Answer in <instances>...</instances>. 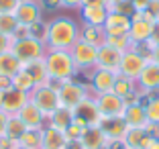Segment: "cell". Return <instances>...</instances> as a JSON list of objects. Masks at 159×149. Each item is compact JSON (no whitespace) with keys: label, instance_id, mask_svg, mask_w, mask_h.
I'll list each match as a JSON object with an SVG mask.
<instances>
[{"label":"cell","instance_id":"cell-33","mask_svg":"<svg viewBox=\"0 0 159 149\" xmlns=\"http://www.w3.org/2000/svg\"><path fill=\"white\" fill-rule=\"evenodd\" d=\"M104 45H110L114 47V49H118V51H129V49H135V45H133L131 37L129 35H122V37H106L104 39Z\"/></svg>","mask_w":159,"mask_h":149},{"label":"cell","instance_id":"cell-44","mask_svg":"<svg viewBox=\"0 0 159 149\" xmlns=\"http://www.w3.org/2000/svg\"><path fill=\"white\" fill-rule=\"evenodd\" d=\"M12 88V78H6V76H0V90L4 92V90Z\"/></svg>","mask_w":159,"mask_h":149},{"label":"cell","instance_id":"cell-18","mask_svg":"<svg viewBox=\"0 0 159 149\" xmlns=\"http://www.w3.org/2000/svg\"><path fill=\"white\" fill-rule=\"evenodd\" d=\"M19 119L25 123L27 129H33V131H41L43 127L47 125V117L31 102V100H29V102L23 106V110L19 112Z\"/></svg>","mask_w":159,"mask_h":149},{"label":"cell","instance_id":"cell-21","mask_svg":"<svg viewBox=\"0 0 159 149\" xmlns=\"http://www.w3.org/2000/svg\"><path fill=\"white\" fill-rule=\"evenodd\" d=\"M100 129H102V133L106 135L108 143H120L125 133H126V125H125V121H122V117L120 119H102Z\"/></svg>","mask_w":159,"mask_h":149},{"label":"cell","instance_id":"cell-40","mask_svg":"<svg viewBox=\"0 0 159 149\" xmlns=\"http://www.w3.org/2000/svg\"><path fill=\"white\" fill-rule=\"evenodd\" d=\"M145 131H147V133H149V137H151V139L159 141V125H153V123H147Z\"/></svg>","mask_w":159,"mask_h":149},{"label":"cell","instance_id":"cell-2","mask_svg":"<svg viewBox=\"0 0 159 149\" xmlns=\"http://www.w3.org/2000/svg\"><path fill=\"white\" fill-rule=\"evenodd\" d=\"M43 61H45L49 82L55 84V86L74 80L75 74H78V70H75L74 59H71L70 51H63V49H47Z\"/></svg>","mask_w":159,"mask_h":149},{"label":"cell","instance_id":"cell-19","mask_svg":"<svg viewBox=\"0 0 159 149\" xmlns=\"http://www.w3.org/2000/svg\"><path fill=\"white\" fill-rule=\"evenodd\" d=\"M122 59V51L114 49L110 45H100L98 47V61H96V68H102V70H110L118 74V65Z\"/></svg>","mask_w":159,"mask_h":149},{"label":"cell","instance_id":"cell-32","mask_svg":"<svg viewBox=\"0 0 159 149\" xmlns=\"http://www.w3.org/2000/svg\"><path fill=\"white\" fill-rule=\"evenodd\" d=\"M19 145H25V147H31V149H41V131L27 129L23 133V137L19 139Z\"/></svg>","mask_w":159,"mask_h":149},{"label":"cell","instance_id":"cell-45","mask_svg":"<svg viewBox=\"0 0 159 149\" xmlns=\"http://www.w3.org/2000/svg\"><path fill=\"white\" fill-rule=\"evenodd\" d=\"M96 4H108V0H82V6H96Z\"/></svg>","mask_w":159,"mask_h":149},{"label":"cell","instance_id":"cell-42","mask_svg":"<svg viewBox=\"0 0 159 149\" xmlns=\"http://www.w3.org/2000/svg\"><path fill=\"white\" fill-rule=\"evenodd\" d=\"M147 49H149V53H147L149 61H155V63H159V45H151V47H147Z\"/></svg>","mask_w":159,"mask_h":149},{"label":"cell","instance_id":"cell-12","mask_svg":"<svg viewBox=\"0 0 159 149\" xmlns=\"http://www.w3.org/2000/svg\"><path fill=\"white\" fill-rule=\"evenodd\" d=\"M135 84H137V90H139L141 96L159 90V63L147 61V65L143 68V72H141V76L137 78Z\"/></svg>","mask_w":159,"mask_h":149},{"label":"cell","instance_id":"cell-22","mask_svg":"<svg viewBox=\"0 0 159 149\" xmlns=\"http://www.w3.org/2000/svg\"><path fill=\"white\" fill-rule=\"evenodd\" d=\"M108 4H96V6H82L80 14H82V21L84 25H92V27H102L104 21L108 16Z\"/></svg>","mask_w":159,"mask_h":149},{"label":"cell","instance_id":"cell-39","mask_svg":"<svg viewBox=\"0 0 159 149\" xmlns=\"http://www.w3.org/2000/svg\"><path fill=\"white\" fill-rule=\"evenodd\" d=\"M59 2H61V8H67V10L82 8V0H59Z\"/></svg>","mask_w":159,"mask_h":149},{"label":"cell","instance_id":"cell-34","mask_svg":"<svg viewBox=\"0 0 159 149\" xmlns=\"http://www.w3.org/2000/svg\"><path fill=\"white\" fill-rule=\"evenodd\" d=\"M145 114H147V123L159 125V96H153L145 102Z\"/></svg>","mask_w":159,"mask_h":149},{"label":"cell","instance_id":"cell-11","mask_svg":"<svg viewBox=\"0 0 159 149\" xmlns=\"http://www.w3.org/2000/svg\"><path fill=\"white\" fill-rule=\"evenodd\" d=\"M116 80H118L116 72L102 70V68H94L92 74H90V86H88L90 96H98V94L112 92Z\"/></svg>","mask_w":159,"mask_h":149},{"label":"cell","instance_id":"cell-48","mask_svg":"<svg viewBox=\"0 0 159 149\" xmlns=\"http://www.w3.org/2000/svg\"><path fill=\"white\" fill-rule=\"evenodd\" d=\"M0 102H2V90H0Z\"/></svg>","mask_w":159,"mask_h":149},{"label":"cell","instance_id":"cell-35","mask_svg":"<svg viewBox=\"0 0 159 149\" xmlns=\"http://www.w3.org/2000/svg\"><path fill=\"white\" fill-rule=\"evenodd\" d=\"M19 0H0V14H14Z\"/></svg>","mask_w":159,"mask_h":149},{"label":"cell","instance_id":"cell-7","mask_svg":"<svg viewBox=\"0 0 159 149\" xmlns=\"http://www.w3.org/2000/svg\"><path fill=\"white\" fill-rule=\"evenodd\" d=\"M70 55L74 59V65L78 72H88L96 68V61H98V47L86 43L84 39H78V41L71 45Z\"/></svg>","mask_w":159,"mask_h":149},{"label":"cell","instance_id":"cell-41","mask_svg":"<svg viewBox=\"0 0 159 149\" xmlns=\"http://www.w3.org/2000/svg\"><path fill=\"white\" fill-rule=\"evenodd\" d=\"M131 4L135 8V12H141V10H145L151 4V0H131Z\"/></svg>","mask_w":159,"mask_h":149},{"label":"cell","instance_id":"cell-49","mask_svg":"<svg viewBox=\"0 0 159 149\" xmlns=\"http://www.w3.org/2000/svg\"><path fill=\"white\" fill-rule=\"evenodd\" d=\"M19 2H25V0H19Z\"/></svg>","mask_w":159,"mask_h":149},{"label":"cell","instance_id":"cell-38","mask_svg":"<svg viewBox=\"0 0 159 149\" xmlns=\"http://www.w3.org/2000/svg\"><path fill=\"white\" fill-rule=\"evenodd\" d=\"M8 119H10V114L6 110H2V108H0V137L6 135V125H8Z\"/></svg>","mask_w":159,"mask_h":149},{"label":"cell","instance_id":"cell-43","mask_svg":"<svg viewBox=\"0 0 159 149\" xmlns=\"http://www.w3.org/2000/svg\"><path fill=\"white\" fill-rule=\"evenodd\" d=\"M151 45H159V23H155L153 35H151V41L147 43V47H151Z\"/></svg>","mask_w":159,"mask_h":149},{"label":"cell","instance_id":"cell-25","mask_svg":"<svg viewBox=\"0 0 159 149\" xmlns=\"http://www.w3.org/2000/svg\"><path fill=\"white\" fill-rule=\"evenodd\" d=\"M74 119H75L74 110H70V108H66V106H59L51 117L47 119V125L55 127V129H59V131H67L71 127V123H74Z\"/></svg>","mask_w":159,"mask_h":149},{"label":"cell","instance_id":"cell-24","mask_svg":"<svg viewBox=\"0 0 159 149\" xmlns=\"http://www.w3.org/2000/svg\"><path fill=\"white\" fill-rule=\"evenodd\" d=\"M25 68V63L14 55L12 51H4L0 53V76H6V78H14L20 70Z\"/></svg>","mask_w":159,"mask_h":149},{"label":"cell","instance_id":"cell-46","mask_svg":"<svg viewBox=\"0 0 159 149\" xmlns=\"http://www.w3.org/2000/svg\"><path fill=\"white\" fill-rule=\"evenodd\" d=\"M147 149H159V141H151V143H149V147H147Z\"/></svg>","mask_w":159,"mask_h":149},{"label":"cell","instance_id":"cell-37","mask_svg":"<svg viewBox=\"0 0 159 149\" xmlns=\"http://www.w3.org/2000/svg\"><path fill=\"white\" fill-rule=\"evenodd\" d=\"M12 43H14V37H8V35H2L0 33V53L10 51L12 49Z\"/></svg>","mask_w":159,"mask_h":149},{"label":"cell","instance_id":"cell-31","mask_svg":"<svg viewBox=\"0 0 159 149\" xmlns=\"http://www.w3.org/2000/svg\"><path fill=\"white\" fill-rule=\"evenodd\" d=\"M19 29H20V25H19V21L14 19V14H0V33L2 35L14 37Z\"/></svg>","mask_w":159,"mask_h":149},{"label":"cell","instance_id":"cell-16","mask_svg":"<svg viewBox=\"0 0 159 149\" xmlns=\"http://www.w3.org/2000/svg\"><path fill=\"white\" fill-rule=\"evenodd\" d=\"M126 129H145L147 127V114H145V104L131 102L126 104L125 114H122Z\"/></svg>","mask_w":159,"mask_h":149},{"label":"cell","instance_id":"cell-29","mask_svg":"<svg viewBox=\"0 0 159 149\" xmlns=\"http://www.w3.org/2000/svg\"><path fill=\"white\" fill-rule=\"evenodd\" d=\"M35 86H37V84H35V80L31 78V74H29V72L25 70V68H23V70H20L19 74H16V76L12 78V88L20 90V92H27V94H31V92H33V88H35Z\"/></svg>","mask_w":159,"mask_h":149},{"label":"cell","instance_id":"cell-27","mask_svg":"<svg viewBox=\"0 0 159 149\" xmlns=\"http://www.w3.org/2000/svg\"><path fill=\"white\" fill-rule=\"evenodd\" d=\"M25 70L31 74V78L35 80V84H49V76H47V68H45V61L37 59V61H31V63H25Z\"/></svg>","mask_w":159,"mask_h":149},{"label":"cell","instance_id":"cell-20","mask_svg":"<svg viewBox=\"0 0 159 149\" xmlns=\"http://www.w3.org/2000/svg\"><path fill=\"white\" fill-rule=\"evenodd\" d=\"M151 141L153 139L149 137V133L145 129H126L120 145L125 149H147Z\"/></svg>","mask_w":159,"mask_h":149},{"label":"cell","instance_id":"cell-47","mask_svg":"<svg viewBox=\"0 0 159 149\" xmlns=\"http://www.w3.org/2000/svg\"><path fill=\"white\" fill-rule=\"evenodd\" d=\"M14 149H31V147H25V145H19V143H16V145H14Z\"/></svg>","mask_w":159,"mask_h":149},{"label":"cell","instance_id":"cell-10","mask_svg":"<svg viewBox=\"0 0 159 149\" xmlns=\"http://www.w3.org/2000/svg\"><path fill=\"white\" fill-rule=\"evenodd\" d=\"M43 4L41 0H25V2H19L16 10H14V19L19 21L20 27H35V25L43 23Z\"/></svg>","mask_w":159,"mask_h":149},{"label":"cell","instance_id":"cell-15","mask_svg":"<svg viewBox=\"0 0 159 149\" xmlns=\"http://www.w3.org/2000/svg\"><path fill=\"white\" fill-rule=\"evenodd\" d=\"M27 102H29V94L27 92H20V90H16V88H8V90L2 92L0 108L6 110L8 114H19Z\"/></svg>","mask_w":159,"mask_h":149},{"label":"cell","instance_id":"cell-8","mask_svg":"<svg viewBox=\"0 0 159 149\" xmlns=\"http://www.w3.org/2000/svg\"><path fill=\"white\" fill-rule=\"evenodd\" d=\"M57 92H59V106H66L70 110H75L86 98H90V90L84 84L74 82V80L57 84Z\"/></svg>","mask_w":159,"mask_h":149},{"label":"cell","instance_id":"cell-1","mask_svg":"<svg viewBox=\"0 0 159 149\" xmlns=\"http://www.w3.org/2000/svg\"><path fill=\"white\" fill-rule=\"evenodd\" d=\"M80 39V27L70 16H55L47 23V49H63L70 51L71 45Z\"/></svg>","mask_w":159,"mask_h":149},{"label":"cell","instance_id":"cell-30","mask_svg":"<svg viewBox=\"0 0 159 149\" xmlns=\"http://www.w3.org/2000/svg\"><path fill=\"white\" fill-rule=\"evenodd\" d=\"M114 94H118L120 98H125V100H129L131 96H135V94H139V90H137V84L133 82V80H126V78H120L118 76L116 84H114Z\"/></svg>","mask_w":159,"mask_h":149},{"label":"cell","instance_id":"cell-4","mask_svg":"<svg viewBox=\"0 0 159 149\" xmlns=\"http://www.w3.org/2000/svg\"><path fill=\"white\" fill-rule=\"evenodd\" d=\"M10 51L19 57L23 63H31V61H37V59H43V57H45L47 45L41 41V39L33 37V35H27V37L14 39Z\"/></svg>","mask_w":159,"mask_h":149},{"label":"cell","instance_id":"cell-23","mask_svg":"<svg viewBox=\"0 0 159 149\" xmlns=\"http://www.w3.org/2000/svg\"><path fill=\"white\" fill-rule=\"evenodd\" d=\"M80 143L84 145V149H106L108 145V139L106 135L102 133V129L98 127H88V129L84 131V135H82V139H80Z\"/></svg>","mask_w":159,"mask_h":149},{"label":"cell","instance_id":"cell-14","mask_svg":"<svg viewBox=\"0 0 159 149\" xmlns=\"http://www.w3.org/2000/svg\"><path fill=\"white\" fill-rule=\"evenodd\" d=\"M70 139L66 131H59L51 125H45L41 129V149H67Z\"/></svg>","mask_w":159,"mask_h":149},{"label":"cell","instance_id":"cell-17","mask_svg":"<svg viewBox=\"0 0 159 149\" xmlns=\"http://www.w3.org/2000/svg\"><path fill=\"white\" fill-rule=\"evenodd\" d=\"M74 114H75V119L84 121L88 127H98L100 123H102V117H100V112H98V106H96L94 96L86 98L84 102L74 110Z\"/></svg>","mask_w":159,"mask_h":149},{"label":"cell","instance_id":"cell-6","mask_svg":"<svg viewBox=\"0 0 159 149\" xmlns=\"http://www.w3.org/2000/svg\"><path fill=\"white\" fill-rule=\"evenodd\" d=\"M147 61H149V57L141 51L139 47L129 49V51L122 53L120 65H118V76H120V78H126V80L137 82V78L141 76V72H143V68L147 65Z\"/></svg>","mask_w":159,"mask_h":149},{"label":"cell","instance_id":"cell-36","mask_svg":"<svg viewBox=\"0 0 159 149\" xmlns=\"http://www.w3.org/2000/svg\"><path fill=\"white\" fill-rule=\"evenodd\" d=\"M145 12L149 14L155 23H159V0H151V4L145 8Z\"/></svg>","mask_w":159,"mask_h":149},{"label":"cell","instance_id":"cell-28","mask_svg":"<svg viewBox=\"0 0 159 149\" xmlns=\"http://www.w3.org/2000/svg\"><path fill=\"white\" fill-rule=\"evenodd\" d=\"M27 131V127H25V123L19 119V114H10L8 119V125H6V135L10 141H16L19 143V139L23 137V133Z\"/></svg>","mask_w":159,"mask_h":149},{"label":"cell","instance_id":"cell-26","mask_svg":"<svg viewBox=\"0 0 159 149\" xmlns=\"http://www.w3.org/2000/svg\"><path fill=\"white\" fill-rule=\"evenodd\" d=\"M80 39H84L90 45H104V39H106V33H104L102 27H92V25H84L80 29Z\"/></svg>","mask_w":159,"mask_h":149},{"label":"cell","instance_id":"cell-9","mask_svg":"<svg viewBox=\"0 0 159 149\" xmlns=\"http://www.w3.org/2000/svg\"><path fill=\"white\" fill-rule=\"evenodd\" d=\"M96 100V106H98V112L102 119H120L125 114L126 108V100L120 98L114 92H106V94H98L94 96Z\"/></svg>","mask_w":159,"mask_h":149},{"label":"cell","instance_id":"cell-13","mask_svg":"<svg viewBox=\"0 0 159 149\" xmlns=\"http://www.w3.org/2000/svg\"><path fill=\"white\" fill-rule=\"evenodd\" d=\"M106 37H122V35H129L131 31V16L122 12H108L106 21L102 25Z\"/></svg>","mask_w":159,"mask_h":149},{"label":"cell","instance_id":"cell-3","mask_svg":"<svg viewBox=\"0 0 159 149\" xmlns=\"http://www.w3.org/2000/svg\"><path fill=\"white\" fill-rule=\"evenodd\" d=\"M29 100L45 114L47 119L59 108V92H57L55 84H39L33 88V92L29 94Z\"/></svg>","mask_w":159,"mask_h":149},{"label":"cell","instance_id":"cell-5","mask_svg":"<svg viewBox=\"0 0 159 149\" xmlns=\"http://www.w3.org/2000/svg\"><path fill=\"white\" fill-rule=\"evenodd\" d=\"M153 29H155V21L151 19L145 10L135 12L131 16V31H129V37H131L133 45H135V47L147 45V43L151 41Z\"/></svg>","mask_w":159,"mask_h":149}]
</instances>
